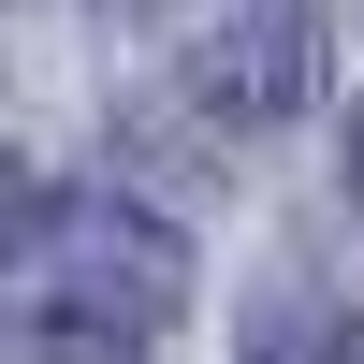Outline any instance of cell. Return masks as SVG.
<instances>
[{
  "label": "cell",
  "instance_id": "3957f363",
  "mask_svg": "<svg viewBox=\"0 0 364 364\" xmlns=\"http://www.w3.org/2000/svg\"><path fill=\"white\" fill-rule=\"evenodd\" d=\"M248 364H364V306H350V291L277 277V291L248 306Z\"/></svg>",
  "mask_w": 364,
  "mask_h": 364
},
{
  "label": "cell",
  "instance_id": "5b68a950",
  "mask_svg": "<svg viewBox=\"0 0 364 364\" xmlns=\"http://www.w3.org/2000/svg\"><path fill=\"white\" fill-rule=\"evenodd\" d=\"M0 364H132V350L87 336V321H29V336H0Z\"/></svg>",
  "mask_w": 364,
  "mask_h": 364
},
{
  "label": "cell",
  "instance_id": "8992f818",
  "mask_svg": "<svg viewBox=\"0 0 364 364\" xmlns=\"http://www.w3.org/2000/svg\"><path fill=\"white\" fill-rule=\"evenodd\" d=\"M350 175H364V102H350Z\"/></svg>",
  "mask_w": 364,
  "mask_h": 364
},
{
  "label": "cell",
  "instance_id": "277c9868",
  "mask_svg": "<svg viewBox=\"0 0 364 364\" xmlns=\"http://www.w3.org/2000/svg\"><path fill=\"white\" fill-rule=\"evenodd\" d=\"M44 219H58V204H44V175H29L15 146H0V277H15L29 248H44Z\"/></svg>",
  "mask_w": 364,
  "mask_h": 364
},
{
  "label": "cell",
  "instance_id": "7a4b0ae2",
  "mask_svg": "<svg viewBox=\"0 0 364 364\" xmlns=\"http://www.w3.org/2000/svg\"><path fill=\"white\" fill-rule=\"evenodd\" d=\"M306 73H321V44L291 15H262V29H219V44H190V87L219 102V132H277L291 102H306Z\"/></svg>",
  "mask_w": 364,
  "mask_h": 364
},
{
  "label": "cell",
  "instance_id": "6da1fadb",
  "mask_svg": "<svg viewBox=\"0 0 364 364\" xmlns=\"http://www.w3.org/2000/svg\"><path fill=\"white\" fill-rule=\"evenodd\" d=\"M58 248V321H87V336L146 350L175 306H190V248H175L146 204H73V219H44Z\"/></svg>",
  "mask_w": 364,
  "mask_h": 364
}]
</instances>
